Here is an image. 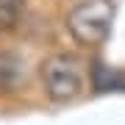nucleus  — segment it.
Wrapping results in <instances>:
<instances>
[{"label":"nucleus","instance_id":"obj_1","mask_svg":"<svg viewBox=\"0 0 125 125\" xmlns=\"http://www.w3.org/2000/svg\"><path fill=\"white\" fill-rule=\"evenodd\" d=\"M117 9L111 0H83L67 17V31L70 36L83 47H100L111 36Z\"/></svg>","mask_w":125,"mask_h":125},{"label":"nucleus","instance_id":"obj_2","mask_svg":"<svg viewBox=\"0 0 125 125\" xmlns=\"http://www.w3.org/2000/svg\"><path fill=\"white\" fill-rule=\"evenodd\" d=\"M39 81H42V86H45L50 100L70 103V100L81 97V92H83L86 70H83V64H81L75 56L56 53V56H47L45 61H42Z\"/></svg>","mask_w":125,"mask_h":125},{"label":"nucleus","instance_id":"obj_3","mask_svg":"<svg viewBox=\"0 0 125 125\" xmlns=\"http://www.w3.org/2000/svg\"><path fill=\"white\" fill-rule=\"evenodd\" d=\"M25 81H28L25 58L17 50H0V92L14 94L25 86Z\"/></svg>","mask_w":125,"mask_h":125},{"label":"nucleus","instance_id":"obj_4","mask_svg":"<svg viewBox=\"0 0 125 125\" xmlns=\"http://www.w3.org/2000/svg\"><path fill=\"white\" fill-rule=\"evenodd\" d=\"M94 75H92V89L94 92H122L125 89V72L111 70L106 64H94Z\"/></svg>","mask_w":125,"mask_h":125},{"label":"nucleus","instance_id":"obj_5","mask_svg":"<svg viewBox=\"0 0 125 125\" xmlns=\"http://www.w3.org/2000/svg\"><path fill=\"white\" fill-rule=\"evenodd\" d=\"M22 11H25V0H0V31L14 28Z\"/></svg>","mask_w":125,"mask_h":125}]
</instances>
